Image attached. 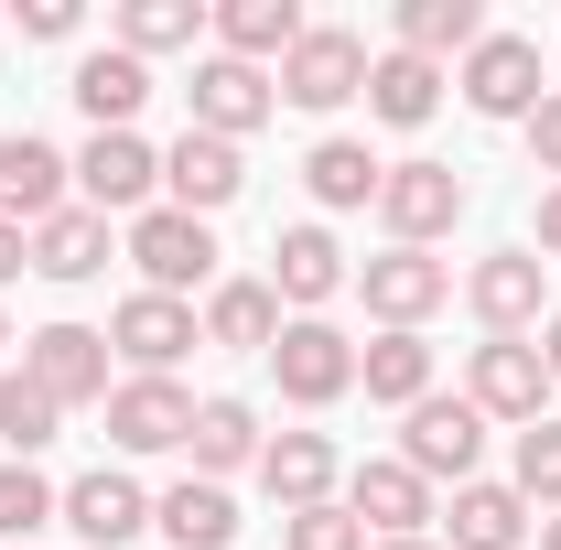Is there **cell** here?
Here are the masks:
<instances>
[{
	"label": "cell",
	"mask_w": 561,
	"mask_h": 550,
	"mask_svg": "<svg viewBox=\"0 0 561 550\" xmlns=\"http://www.w3.org/2000/svg\"><path fill=\"white\" fill-rule=\"evenodd\" d=\"M271 378H280L291 411H335V400L356 389V335H335L324 313H291L280 345H271Z\"/></svg>",
	"instance_id": "cell-1"
},
{
	"label": "cell",
	"mask_w": 561,
	"mask_h": 550,
	"mask_svg": "<svg viewBox=\"0 0 561 550\" xmlns=\"http://www.w3.org/2000/svg\"><path fill=\"white\" fill-rule=\"evenodd\" d=\"M476 454H486V411L476 400H421V411H400V465H411L421 485H476Z\"/></svg>",
	"instance_id": "cell-2"
},
{
	"label": "cell",
	"mask_w": 561,
	"mask_h": 550,
	"mask_svg": "<svg viewBox=\"0 0 561 550\" xmlns=\"http://www.w3.org/2000/svg\"><path fill=\"white\" fill-rule=\"evenodd\" d=\"M130 271H140V291H195L206 280L216 291V227L206 216H184V206H151V216H130Z\"/></svg>",
	"instance_id": "cell-3"
},
{
	"label": "cell",
	"mask_w": 561,
	"mask_h": 550,
	"mask_svg": "<svg viewBox=\"0 0 561 550\" xmlns=\"http://www.w3.org/2000/svg\"><path fill=\"white\" fill-rule=\"evenodd\" d=\"M22 378H33L55 411H87V400L108 411V389H119V378H108V335H98V324H44V335H22Z\"/></svg>",
	"instance_id": "cell-4"
},
{
	"label": "cell",
	"mask_w": 561,
	"mask_h": 550,
	"mask_svg": "<svg viewBox=\"0 0 561 550\" xmlns=\"http://www.w3.org/2000/svg\"><path fill=\"white\" fill-rule=\"evenodd\" d=\"M271 87L291 108H346V98H367V44H356L346 22H302V44L280 55Z\"/></svg>",
	"instance_id": "cell-5"
},
{
	"label": "cell",
	"mask_w": 561,
	"mask_h": 550,
	"mask_svg": "<svg viewBox=\"0 0 561 550\" xmlns=\"http://www.w3.org/2000/svg\"><path fill=\"white\" fill-rule=\"evenodd\" d=\"M454 216H465V173H454V162H389V184H378V227H389V249H432V238H454Z\"/></svg>",
	"instance_id": "cell-6"
},
{
	"label": "cell",
	"mask_w": 561,
	"mask_h": 550,
	"mask_svg": "<svg viewBox=\"0 0 561 550\" xmlns=\"http://www.w3.org/2000/svg\"><path fill=\"white\" fill-rule=\"evenodd\" d=\"M151 195H162V151L140 130H98L87 151H76V206L98 216H151Z\"/></svg>",
	"instance_id": "cell-7"
},
{
	"label": "cell",
	"mask_w": 561,
	"mask_h": 550,
	"mask_svg": "<svg viewBox=\"0 0 561 550\" xmlns=\"http://www.w3.org/2000/svg\"><path fill=\"white\" fill-rule=\"evenodd\" d=\"M356 291H367V313H378V335H421L443 302H454V271L432 260V249H378L367 271H356Z\"/></svg>",
	"instance_id": "cell-8"
},
{
	"label": "cell",
	"mask_w": 561,
	"mask_h": 550,
	"mask_svg": "<svg viewBox=\"0 0 561 550\" xmlns=\"http://www.w3.org/2000/svg\"><path fill=\"white\" fill-rule=\"evenodd\" d=\"M465 400H476L486 421H518V432L551 421V367H540V345L529 335H486L476 367H465Z\"/></svg>",
	"instance_id": "cell-9"
},
{
	"label": "cell",
	"mask_w": 561,
	"mask_h": 550,
	"mask_svg": "<svg viewBox=\"0 0 561 550\" xmlns=\"http://www.w3.org/2000/svg\"><path fill=\"white\" fill-rule=\"evenodd\" d=\"M465 302H476L486 335H529V324H551V260L540 249H496V260L465 271Z\"/></svg>",
	"instance_id": "cell-10"
},
{
	"label": "cell",
	"mask_w": 561,
	"mask_h": 550,
	"mask_svg": "<svg viewBox=\"0 0 561 550\" xmlns=\"http://www.w3.org/2000/svg\"><path fill=\"white\" fill-rule=\"evenodd\" d=\"M454 87H465V108H476V119H529V108L551 98V87H540V44H529V33H486V44L465 55Z\"/></svg>",
	"instance_id": "cell-11"
},
{
	"label": "cell",
	"mask_w": 561,
	"mask_h": 550,
	"mask_svg": "<svg viewBox=\"0 0 561 550\" xmlns=\"http://www.w3.org/2000/svg\"><path fill=\"white\" fill-rule=\"evenodd\" d=\"M184 345H206V324H195V302H173V291H130V302L108 313V356H130V378H173Z\"/></svg>",
	"instance_id": "cell-12"
},
{
	"label": "cell",
	"mask_w": 561,
	"mask_h": 550,
	"mask_svg": "<svg viewBox=\"0 0 561 550\" xmlns=\"http://www.w3.org/2000/svg\"><path fill=\"white\" fill-rule=\"evenodd\" d=\"M184 108H195L184 130L249 140V130H260V119H271V108H280V87H271V76H260V66H238V55H206V66H195V87H184Z\"/></svg>",
	"instance_id": "cell-13"
},
{
	"label": "cell",
	"mask_w": 561,
	"mask_h": 550,
	"mask_svg": "<svg viewBox=\"0 0 561 550\" xmlns=\"http://www.w3.org/2000/svg\"><path fill=\"white\" fill-rule=\"evenodd\" d=\"M66 206H76V162L55 140L11 130L0 140V216H11V227H44V216H66Z\"/></svg>",
	"instance_id": "cell-14"
},
{
	"label": "cell",
	"mask_w": 561,
	"mask_h": 550,
	"mask_svg": "<svg viewBox=\"0 0 561 550\" xmlns=\"http://www.w3.org/2000/svg\"><path fill=\"white\" fill-rule=\"evenodd\" d=\"M346 518H356V529H378V540H432L443 507H432V485L389 454V465H356V475H346Z\"/></svg>",
	"instance_id": "cell-15"
},
{
	"label": "cell",
	"mask_w": 561,
	"mask_h": 550,
	"mask_svg": "<svg viewBox=\"0 0 561 550\" xmlns=\"http://www.w3.org/2000/svg\"><path fill=\"white\" fill-rule=\"evenodd\" d=\"M184 432H195L184 378H119V389H108V443H119V454H173Z\"/></svg>",
	"instance_id": "cell-16"
},
{
	"label": "cell",
	"mask_w": 561,
	"mask_h": 550,
	"mask_svg": "<svg viewBox=\"0 0 561 550\" xmlns=\"http://www.w3.org/2000/svg\"><path fill=\"white\" fill-rule=\"evenodd\" d=\"M238 184H249V162H238V140H216V130H184L173 151H162V195H173L184 216L238 206Z\"/></svg>",
	"instance_id": "cell-17"
},
{
	"label": "cell",
	"mask_w": 561,
	"mask_h": 550,
	"mask_svg": "<svg viewBox=\"0 0 561 550\" xmlns=\"http://www.w3.org/2000/svg\"><path fill=\"white\" fill-rule=\"evenodd\" d=\"M66 529H76L87 550H130L140 529H151V496H140L119 465H98V475H76V485H66Z\"/></svg>",
	"instance_id": "cell-18"
},
{
	"label": "cell",
	"mask_w": 561,
	"mask_h": 550,
	"mask_svg": "<svg viewBox=\"0 0 561 550\" xmlns=\"http://www.w3.org/2000/svg\"><path fill=\"white\" fill-rule=\"evenodd\" d=\"M271 291L291 302V313L335 302V291H346V249H335L324 227H280V238H271Z\"/></svg>",
	"instance_id": "cell-19"
},
{
	"label": "cell",
	"mask_w": 561,
	"mask_h": 550,
	"mask_svg": "<svg viewBox=\"0 0 561 550\" xmlns=\"http://www.w3.org/2000/svg\"><path fill=\"white\" fill-rule=\"evenodd\" d=\"M260 485H271L280 518H291V507H324V496H335V443H324V432H271V443H260Z\"/></svg>",
	"instance_id": "cell-20"
},
{
	"label": "cell",
	"mask_w": 561,
	"mask_h": 550,
	"mask_svg": "<svg viewBox=\"0 0 561 550\" xmlns=\"http://www.w3.org/2000/svg\"><path fill=\"white\" fill-rule=\"evenodd\" d=\"M195 324H206V345H227V356H271L280 345V291L271 280H216Z\"/></svg>",
	"instance_id": "cell-21"
},
{
	"label": "cell",
	"mask_w": 561,
	"mask_h": 550,
	"mask_svg": "<svg viewBox=\"0 0 561 550\" xmlns=\"http://www.w3.org/2000/svg\"><path fill=\"white\" fill-rule=\"evenodd\" d=\"M151 529H162L173 550H227V540H238V496L206 485V475H184V485L151 496Z\"/></svg>",
	"instance_id": "cell-22"
},
{
	"label": "cell",
	"mask_w": 561,
	"mask_h": 550,
	"mask_svg": "<svg viewBox=\"0 0 561 550\" xmlns=\"http://www.w3.org/2000/svg\"><path fill=\"white\" fill-rule=\"evenodd\" d=\"M443 529H454V550H529V496L518 485H454V507H443Z\"/></svg>",
	"instance_id": "cell-23"
},
{
	"label": "cell",
	"mask_w": 561,
	"mask_h": 550,
	"mask_svg": "<svg viewBox=\"0 0 561 550\" xmlns=\"http://www.w3.org/2000/svg\"><path fill=\"white\" fill-rule=\"evenodd\" d=\"M260 443H271V432H260V411H249V400H195L184 454H195V475H206V485H227L238 465H260Z\"/></svg>",
	"instance_id": "cell-24"
},
{
	"label": "cell",
	"mask_w": 561,
	"mask_h": 550,
	"mask_svg": "<svg viewBox=\"0 0 561 550\" xmlns=\"http://www.w3.org/2000/svg\"><path fill=\"white\" fill-rule=\"evenodd\" d=\"M443 108V66H421V55H367V119H389V130H421Z\"/></svg>",
	"instance_id": "cell-25"
},
{
	"label": "cell",
	"mask_w": 561,
	"mask_h": 550,
	"mask_svg": "<svg viewBox=\"0 0 561 550\" xmlns=\"http://www.w3.org/2000/svg\"><path fill=\"white\" fill-rule=\"evenodd\" d=\"M108 249H119V238H108V216H98V206H66V216L33 227V271H44V280H98V271H108Z\"/></svg>",
	"instance_id": "cell-26"
},
{
	"label": "cell",
	"mask_w": 561,
	"mask_h": 550,
	"mask_svg": "<svg viewBox=\"0 0 561 550\" xmlns=\"http://www.w3.org/2000/svg\"><path fill=\"white\" fill-rule=\"evenodd\" d=\"M302 44V11L291 0H216V55H238V66H280Z\"/></svg>",
	"instance_id": "cell-27"
},
{
	"label": "cell",
	"mask_w": 561,
	"mask_h": 550,
	"mask_svg": "<svg viewBox=\"0 0 561 550\" xmlns=\"http://www.w3.org/2000/svg\"><path fill=\"white\" fill-rule=\"evenodd\" d=\"M486 44V0H400V55L443 66V55H476Z\"/></svg>",
	"instance_id": "cell-28"
},
{
	"label": "cell",
	"mask_w": 561,
	"mask_h": 550,
	"mask_svg": "<svg viewBox=\"0 0 561 550\" xmlns=\"http://www.w3.org/2000/svg\"><path fill=\"white\" fill-rule=\"evenodd\" d=\"M356 389H367V400H389V411H421V400H432V345H421V335L356 345Z\"/></svg>",
	"instance_id": "cell-29"
},
{
	"label": "cell",
	"mask_w": 561,
	"mask_h": 550,
	"mask_svg": "<svg viewBox=\"0 0 561 550\" xmlns=\"http://www.w3.org/2000/svg\"><path fill=\"white\" fill-rule=\"evenodd\" d=\"M140 98H151V66H140V55H119V44L76 66V108H87L98 130H130V119H140Z\"/></svg>",
	"instance_id": "cell-30"
},
{
	"label": "cell",
	"mask_w": 561,
	"mask_h": 550,
	"mask_svg": "<svg viewBox=\"0 0 561 550\" xmlns=\"http://www.w3.org/2000/svg\"><path fill=\"white\" fill-rule=\"evenodd\" d=\"M302 184H313V206H378V184H389V162H378L367 140H313V162H302Z\"/></svg>",
	"instance_id": "cell-31"
},
{
	"label": "cell",
	"mask_w": 561,
	"mask_h": 550,
	"mask_svg": "<svg viewBox=\"0 0 561 550\" xmlns=\"http://www.w3.org/2000/svg\"><path fill=\"white\" fill-rule=\"evenodd\" d=\"M66 518V496L33 475V465H0V550H33L44 529Z\"/></svg>",
	"instance_id": "cell-32"
},
{
	"label": "cell",
	"mask_w": 561,
	"mask_h": 550,
	"mask_svg": "<svg viewBox=\"0 0 561 550\" xmlns=\"http://www.w3.org/2000/svg\"><path fill=\"white\" fill-rule=\"evenodd\" d=\"M195 22H206L195 0H119V55H140V66H151V55L195 44Z\"/></svg>",
	"instance_id": "cell-33"
},
{
	"label": "cell",
	"mask_w": 561,
	"mask_h": 550,
	"mask_svg": "<svg viewBox=\"0 0 561 550\" xmlns=\"http://www.w3.org/2000/svg\"><path fill=\"white\" fill-rule=\"evenodd\" d=\"M55 400H44V389H33V378H22V367H11V378H0V443H11V465H33V454H44V443H55Z\"/></svg>",
	"instance_id": "cell-34"
},
{
	"label": "cell",
	"mask_w": 561,
	"mask_h": 550,
	"mask_svg": "<svg viewBox=\"0 0 561 550\" xmlns=\"http://www.w3.org/2000/svg\"><path fill=\"white\" fill-rule=\"evenodd\" d=\"M507 485H518L540 518L561 507V421H529V432H518V475H507Z\"/></svg>",
	"instance_id": "cell-35"
},
{
	"label": "cell",
	"mask_w": 561,
	"mask_h": 550,
	"mask_svg": "<svg viewBox=\"0 0 561 550\" xmlns=\"http://www.w3.org/2000/svg\"><path fill=\"white\" fill-rule=\"evenodd\" d=\"M280 550H367V529L346 518V496H324V507H291L280 518Z\"/></svg>",
	"instance_id": "cell-36"
},
{
	"label": "cell",
	"mask_w": 561,
	"mask_h": 550,
	"mask_svg": "<svg viewBox=\"0 0 561 550\" xmlns=\"http://www.w3.org/2000/svg\"><path fill=\"white\" fill-rule=\"evenodd\" d=\"M518 130H529V162H540V173L561 184V87L540 98V108H529V119H518Z\"/></svg>",
	"instance_id": "cell-37"
},
{
	"label": "cell",
	"mask_w": 561,
	"mask_h": 550,
	"mask_svg": "<svg viewBox=\"0 0 561 550\" xmlns=\"http://www.w3.org/2000/svg\"><path fill=\"white\" fill-rule=\"evenodd\" d=\"M22 33H33V44H66V33H76V0H22Z\"/></svg>",
	"instance_id": "cell-38"
},
{
	"label": "cell",
	"mask_w": 561,
	"mask_h": 550,
	"mask_svg": "<svg viewBox=\"0 0 561 550\" xmlns=\"http://www.w3.org/2000/svg\"><path fill=\"white\" fill-rule=\"evenodd\" d=\"M33 271V227H11V216H0V280H22Z\"/></svg>",
	"instance_id": "cell-39"
},
{
	"label": "cell",
	"mask_w": 561,
	"mask_h": 550,
	"mask_svg": "<svg viewBox=\"0 0 561 550\" xmlns=\"http://www.w3.org/2000/svg\"><path fill=\"white\" fill-rule=\"evenodd\" d=\"M540 249H551V260H561V184H551V195H540Z\"/></svg>",
	"instance_id": "cell-40"
},
{
	"label": "cell",
	"mask_w": 561,
	"mask_h": 550,
	"mask_svg": "<svg viewBox=\"0 0 561 550\" xmlns=\"http://www.w3.org/2000/svg\"><path fill=\"white\" fill-rule=\"evenodd\" d=\"M540 367H551V389H561V313L540 324Z\"/></svg>",
	"instance_id": "cell-41"
},
{
	"label": "cell",
	"mask_w": 561,
	"mask_h": 550,
	"mask_svg": "<svg viewBox=\"0 0 561 550\" xmlns=\"http://www.w3.org/2000/svg\"><path fill=\"white\" fill-rule=\"evenodd\" d=\"M540 550H561V507H551V518H540Z\"/></svg>",
	"instance_id": "cell-42"
},
{
	"label": "cell",
	"mask_w": 561,
	"mask_h": 550,
	"mask_svg": "<svg viewBox=\"0 0 561 550\" xmlns=\"http://www.w3.org/2000/svg\"><path fill=\"white\" fill-rule=\"evenodd\" d=\"M367 550H443V540H367Z\"/></svg>",
	"instance_id": "cell-43"
},
{
	"label": "cell",
	"mask_w": 561,
	"mask_h": 550,
	"mask_svg": "<svg viewBox=\"0 0 561 550\" xmlns=\"http://www.w3.org/2000/svg\"><path fill=\"white\" fill-rule=\"evenodd\" d=\"M0 345H11V324H0Z\"/></svg>",
	"instance_id": "cell-44"
}]
</instances>
